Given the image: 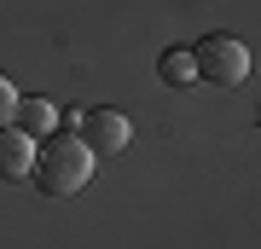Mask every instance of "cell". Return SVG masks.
I'll use <instances>...</instances> for the list:
<instances>
[{"mask_svg": "<svg viewBox=\"0 0 261 249\" xmlns=\"http://www.w3.org/2000/svg\"><path fill=\"white\" fill-rule=\"evenodd\" d=\"M29 180L41 185V197H70L93 180V151L82 145V133L70 128H53L47 139H35V168Z\"/></svg>", "mask_w": 261, "mask_h": 249, "instance_id": "1", "label": "cell"}, {"mask_svg": "<svg viewBox=\"0 0 261 249\" xmlns=\"http://www.w3.org/2000/svg\"><path fill=\"white\" fill-rule=\"evenodd\" d=\"M197 75L215 87H244L250 81V46L232 41V35H203V46H197Z\"/></svg>", "mask_w": 261, "mask_h": 249, "instance_id": "2", "label": "cell"}, {"mask_svg": "<svg viewBox=\"0 0 261 249\" xmlns=\"http://www.w3.org/2000/svg\"><path fill=\"white\" fill-rule=\"evenodd\" d=\"M128 139H134L128 116H122V110H111V104L82 116V145L93 151V162H99V157H122V151H128Z\"/></svg>", "mask_w": 261, "mask_h": 249, "instance_id": "3", "label": "cell"}, {"mask_svg": "<svg viewBox=\"0 0 261 249\" xmlns=\"http://www.w3.org/2000/svg\"><path fill=\"white\" fill-rule=\"evenodd\" d=\"M29 168H35V139H23L18 128H0V180L18 185L29 180Z\"/></svg>", "mask_w": 261, "mask_h": 249, "instance_id": "4", "label": "cell"}, {"mask_svg": "<svg viewBox=\"0 0 261 249\" xmlns=\"http://www.w3.org/2000/svg\"><path fill=\"white\" fill-rule=\"evenodd\" d=\"M12 128H18L23 139H47L58 128V110L47 99H18V116H12Z\"/></svg>", "mask_w": 261, "mask_h": 249, "instance_id": "5", "label": "cell"}, {"mask_svg": "<svg viewBox=\"0 0 261 249\" xmlns=\"http://www.w3.org/2000/svg\"><path fill=\"white\" fill-rule=\"evenodd\" d=\"M163 81H168V87H192V81H197V58L186 52V46H174V52L163 58Z\"/></svg>", "mask_w": 261, "mask_h": 249, "instance_id": "6", "label": "cell"}, {"mask_svg": "<svg viewBox=\"0 0 261 249\" xmlns=\"http://www.w3.org/2000/svg\"><path fill=\"white\" fill-rule=\"evenodd\" d=\"M12 116H18V87L0 75V128H12Z\"/></svg>", "mask_w": 261, "mask_h": 249, "instance_id": "7", "label": "cell"}]
</instances>
